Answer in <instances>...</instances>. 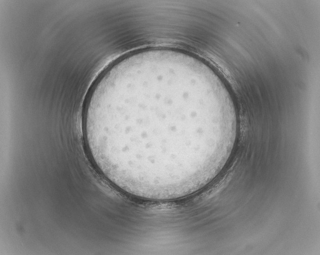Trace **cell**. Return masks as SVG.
<instances>
[{
    "mask_svg": "<svg viewBox=\"0 0 320 255\" xmlns=\"http://www.w3.org/2000/svg\"><path fill=\"white\" fill-rule=\"evenodd\" d=\"M191 76L169 63L107 68L86 100L83 133L101 174L122 188H167L189 180L216 129L210 111L191 114Z\"/></svg>",
    "mask_w": 320,
    "mask_h": 255,
    "instance_id": "1",
    "label": "cell"
}]
</instances>
